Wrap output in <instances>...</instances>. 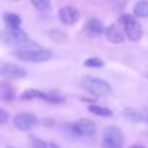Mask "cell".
<instances>
[{
    "label": "cell",
    "instance_id": "6da1fadb",
    "mask_svg": "<svg viewBox=\"0 0 148 148\" xmlns=\"http://www.w3.org/2000/svg\"><path fill=\"white\" fill-rule=\"evenodd\" d=\"M14 56L25 62H46L52 58V52L35 45L30 48H19L14 52Z\"/></svg>",
    "mask_w": 148,
    "mask_h": 148
},
{
    "label": "cell",
    "instance_id": "7a4b0ae2",
    "mask_svg": "<svg viewBox=\"0 0 148 148\" xmlns=\"http://www.w3.org/2000/svg\"><path fill=\"white\" fill-rule=\"evenodd\" d=\"M82 86L85 91H88L94 97H106L112 92V88L106 81L92 78V76H85L82 79Z\"/></svg>",
    "mask_w": 148,
    "mask_h": 148
},
{
    "label": "cell",
    "instance_id": "3957f363",
    "mask_svg": "<svg viewBox=\"0 0 148 148\" xmlns=\"http://www.w3.org/2000/svg\"><path fill=\"white\" fill-rule=\"evenodd\" d=\"M119 22L124 25V30H125V35L132 42H138L141 38H143V26L138 23L137 19H134L132 16L130 14H124L121 16Z\"/></svg>",
    "mask_w": 148,
    "mask_h": 148
},
{
    "label": "cell",
    "instance_id": "277c9868",
    "mask_svg": "<svg viewBox=\"0 0 148 148\" xmlns=\"http://www.w3.org/2000/svg\"><path fill=\"white\" fill-rule=\"evenodd\" d=\"M6 39L9 43H14L19 48L35 46V43L29 39V36L20 29V26H9L6 30Z\"/></svg>",
    "mask_w": 148,
    "mask_h": 148
},
{
    "label": "cell",
    "instance_id": "5b68a950",
    "mask_svg": "<svg viewBox=\"0 0 148 148\" xmlns=\"http://www.w3.org/2000/svg\"><path fill=\"white\" fill-rule=\"evenodd\" d=\"M72 132L76 137H91L97 131V125L91 119H79L73 125H71Z\"/></svg>",
    "mask_w": 148,
    "mask_h": 148
},
{
    "label": "cell",
    "instance_id": "8992f818",
    "mask_svg": "<svg viewBox=\"0 0 148 148\" xmlns=\"http://www.w3.org/2000/svg\"><path fill=\"white\" fill-rule=\"evenodd\" d=\"M13 124L17 130L20 131H29L32 130L33 127H36L38 124V118L33 115V114H29V112H20L17 114L14 118H13Z\"/></svg>",
    "mask_w": 148,
    "mask_h": 148
},
{
    "label": "cell",
    "instance_id": "52a82bcc",
    "mask_svg": "<svg viewBox=\"0 0 148 148\" xmlns=\"http://www.w3.org/2000/svg\"><path fill=\"white\" fill-rule=\"evenodd\" d=\"M0 76H4L9 79H20L26 76V71L13 63H3L0 65Z\"/></svg>",
    "mask_w": 148,
    "mask_h": 148
},
{
    "label": "cell",
    "instance_id": "ba28073f",
    "mask_svg": "<svg viewBox=\"0 0 148 148\" xmlns=\"http://www.w3.org/2000/svg\"><path fill=\"white\" fill-rule=\"evenodd\" d=\"M59 19L63 25L72 26L79 20V12H78V9H75L72 6H65V7L59 9Z\"/></svg>",
    "mask_w": 148,
    "mask_h": 148
},
{
    "label": "cell",
    "instance_id": "9c48e42d",
    "mask_svg": "<svg viewBox=\"0 0 148 148\" xmlns=\"http://www.w3.org/2000/svg\"><path fill=\"white\" fill-rule=\"evenodd\" d=\"M103 33H105L106 39L112 43H122L124 42V35L116 25H109L108 27H105Z\"/></svg>",
    "mask_w": 148,
    "mask_h": 148
},
{
    "label": "cell",
    "instance_id": "30bf717a",
    "mask_svg": "<svg viewBox=\"0 0 148 148\" xmlns=\"http://www.w3.org/2000/svg\"><path fill=\"white\" fill-rule=\"evenodd\" d=\"M103 25L99 19H91L88 20V23L85 25V32L91 36V38H97L99 35L103 33Z\"/></svg>",
    "mask_w": 148,
    "mask_h": 148
},
{
    "label": "cell",
    "instance_id": "8fae6325",
    "mask_svg": "<svg viewBox=\"0 0 148 148\" xmlns=\"http://www.w3.org/2000/svg\"><path fill=\"white\" fill-rule=\"evenodd\" d=\"M103 140H108V141H112V143H116V144H122L124 143V134L116 127H108L103 131Z\"/></svg>",
    "mask_w": 148,
    "mask_h": 148
},
{
    "label": "cell",
    "instance_id": "7c38bea8",
    "mask_svg": "<svg viewBox=\"0 0 148 148\" xmlns=\"http://www.w3.org/2000/svg\"><path fill=\"white\" fill-rule=\"evenodd\" d=\"M124 116L128 118V119L132 121V122H141V121H147L148 119L145 114H143V112H140V111H137V109H132V108L124 109Z\"/></svg>",
    "mask_w": 148,
    "mask_h": 148
},
{
    "label": "cell",
    "instance_id": "4fadbf2b",
    "mask_svg": "<svg viewBox=\"0 0 148 148\" xmlns=\"http://www.w3.org/2000/svg\"><path fill=\"white\" fill-rule=\"evenodd\" d=\"M134 14L137 17H148V1L140 0L134 7Z\"/></svg>",
    "mask_w": 148,
    "mask_h": 148
},
{
    "label": "cell",
    "instance_id": "5bb4252c",
    "mask_svg": "<svg viewBox=\"0 0 148 148\" xmlns=\"http://www.w3.org/2000/svg\"><path fill=\"white\" fill-rule=\"evenodd\" d=\"M0 98L4 99V101H12L14 98V91L10 85L7 84H1L0 85Z\"/></svg>",
    "mask_w": 148,
    "mask_h": 148
},
{
    "label": "cell",
    "instance_id": "9a60e30c",
    "mask_svg": "<svg viewBox=\"0 0 148 148\" xmlns=\"http://www.w3.org/2000/svg\"><path fill=\"white\" fill-rule=\"evenodd\" d=\"M89 111L94 115H98V116H111L112 115V111L111 109L103 108V106H99V105H91L89 106Z\"/></svg>",
    "mask_w": 148,
    "mask_h": 148
},
{
    "label": "cell",
    "instance_id": "2e32d148",
    "mask_svg": "<svg viewBox=\"0 0 148 148\" xmlns=\"http://www.w3.org/2000/svg\"><path fill=\"white\" fill-rule=\"evenodd\" d=\"M4 20H6V23L9 26H20L22 25V19L17 14H14V13H6L4 14Z\"/></svg>",
    "mask_w": 148,
    "mask_h": 148
},
{
    "label": "cell",
    "instance_id": "e0dca14e",
    "mask_svg": "<svg viewBox=\"0 0 148 148\" xmlns=\"http://www.w3.org/2000/svg\"><path fill=\"white\" fill-rule=\"evenodd\" d=\"M42 97H43V92H39V91H36V89H29V91H26V92L22 94L20 99H23V101H30V99H35V98H42Z\"/></svg>",
    "mask_w": 148,
    "mask_h": 148
},
{
    "label": "cell",
    "instance_id": "ac0fdd59",
    "mask_svg": "<svg viewBox=\"0 0 148 148\" xmlns=\"http://www.w3.org/2000/svg\"><path fill=\"white\" fill-rule=\"evenodd\" d=\"M30 3L40 12H45V10H49L50 7V0H30Z\"/></svg>",
    "mask_w": 148,
    "mask_h": 148
},
{
    "label": "cell",
    "instance_id": "d6986e66",
    "mask_svg": "<svg viewBox=\"0 0 148 148\" xmlns=\"http://www.w3.org/2000/svg\"><path fill=\"white\" fill-rule=\"evenodd\" d=\"M84 65H85L86 68H102L105 63H103V60L99 59V58H89V59H86V60L84 62Z\"/></svg>",
    "mask_w": 148,
    "mask_h": 148
},
{
    "label": "cell",
    "instance_id": "ffe728a7",
    "mask_svg": "<svg viewBox=\"0 0 148 148\" xmlns=\"http://www.w3.org/2000/svg\"><path fill=\"white\" fill-rule=\"evenodd\" d=\"M49 36L52 38V39L58 40V42H63V40H66V38H68L65 33H62V32H59V30H56V29L50 30V32H49Z\"/></svg>",
    "mask_w": 148,
    "mask_h": 148
},
{
    "label": "cell",
    "instance_id": "44dd1931",
    "mask_svg": "<svg viewBox=\"0 0 148 148\" xmlns=\"http://www.w3.org/2000/svg\"><path fill=\"white\" fill-rule=\"evenodd\" d=\"M30 141H32V147L33 148H48V143H45V141H42V140H39V138H36V137H30Z\"/></svg>",
    "mask_w": 148,
    "mask_h": 148
},
{
    "label": "cell",
    "instance_id": "7402d4cb",
    "mask_svg": "<svg viewBox=\"0 0 148 148\" xmlns=\"http://www.w3.org/2000/svg\"><path fill=\"white\" fill-rule=\"evenodd\" d=\"M102 148H122V144H116L108 140H102Z\"/></svg>",
    "mask_w": 148,
    "mask_h": 148
},
{
    "label": "cell",
    "instance_id": "603a6c76",
    "mask_svg": "<svg viewBox=\"0 0 148 148\" xmlns=\"http://www.w3.org/2000/svg\"><path fill=\"white\" fill-rule=\"evenodd\" d=\"M9 121V112L3 108H0V124H6Z\"/></svg>",
    "mask_w": 148,
    "mask_h": 148
},
{
    "label": "cell",
    "instance_id": "cb8c5ba5",
    "mask_svg": "<svg viewBox=\"0 0 148 148\" xmlns=\"http://www.w3.org/2000/svg\"><path fill=\"white\" fill-rule=\"evenodd\" d=\"M130 148H145L144 145H140V144H134V145H131Z\"/></svg>",
    "mask_w": 148,
    "mask_h": 148
}]
</instances>
